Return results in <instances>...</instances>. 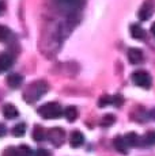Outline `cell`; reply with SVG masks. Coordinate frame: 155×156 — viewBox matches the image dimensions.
<instances>
[{"instance_id":"obj_1","label":"cell","mask_w":155,"mask_h":156,"mask_svg":"<svg viewBox=\"0 0 155 156\" xmlns=\"http://www.w3.org/2000/svg\"><path fill=\"white\" fill-rule=\"evenodd\" d=\"M46 91H48V84L45 80H35L23 92V99L29 102V103H34L40 98H42L46 94Z\"/></svg>"},{"instance_id":"obj_2","label":"cell","mask_w":155,"mask_h":156,"mask_svg":"<svg viewBox=\"0 0 155 156\" xmlns=\"http://www.w3.org/2000/svg\"><path fill=\"white\" fill-rule=\"evenodd\" d=\"M38 114L45 119H57L64 114V110L56 102H48L38 109Z\"/></svg>"},{"instance_id":"obj_3","label":"cell","mask_w":155,"mask_h":156,"mask_svg":"<svg viewBox=\"0 0 155 156\" xmlns=\"http://www.w3.org/2000/svg\"><path fill=\"white\" fill-rule=\"evenodd\" d=\"M55 2L61 12L67 15H74L83 5V0H55Z\"/></svg>"},{"instance_id":"obj_4","label":"cell","mask_w":155,"mask_h":156,"mask_svg":"<svg viewBox=\"0 0 155 156\" xmlns=\"http://www.w3.org/2000/svg\"><path fill=\"white\" fill-rule=\"evenodd\" d=\"M132 82L138 87H142V88L147 90L151 87L153 79H151L150 73H148L147 71H135L132 73Z\"/></svg>"},{"instance_id":"obj_5","label":"cell","mask_w":155,"mask_h":156,"mask_svg":"<svg viewBox=\"0 0 155 156\" xmlns=\"http://www.w3.org/2000/svg\"><path fill=\"white\" fill-rule=\"evenodd\" d=\"M64 139H65V132H64V129H61V128H52L48 132V140L55 147L63 145Z\"/></svg>"},{"instance_id":"obj_6","label":"cell","mask_w":155,"mask_h":156,"mask_svg":"<svg viewBox=\"0 0 155 156\" xmlns=\"http://www.w3.org/2000/svg\"><path fill=\"white\" fill-rule=\"evenodd\" d=\"M7 84H8L10 88H13V90L19 88V87L23 84V76L20 73H16V72L10 73L7 76Z\"/></svg>"},{"instance_id":"obj_7","label":"cell","mask_w":155,"mask_h":156,"mask_svg":"<svg viewBox=\"0 0 155 156\" xmlns=\"http://www.w3.org/2000/svg\"><path fill=\"white\" fill-rule=\"evenodd\" d=\"M113 147H114V149L117 152H120V154H123V155L128 154V144L123 136L114 137V140H113Z\"/></svg>"},{"instance_id":"obj_8","label":"cell","mask_w":155,"mask_h":156,"mask_svg":"<svg viewBox=\"0 0 155 156\" xmlns=\"http://www.w3.org/2000/svg\"><path fill=\"white\" fill-rule=\"evenodd\" d=\"M83 144H85V136H83V133H80L79 130L72 132L70 137V145L72 148H79Z\"/></svg>"},{"instance_id":"obj_9","label":"cell","mask_w":155,"mask_h":156,"mask_svg":"<svg viewBox=\"0 0 155 156\" xmlns=\"http://www.w3.org/2000/svg\"><path fill=\"white\" fill-rule=\"evenodd\" d=\"M153 12H154V10H153V5H151V3H144V4L140 7V10H139V19L140 20H147V19H150L151 16H153Z\"/></svg>"},{"instance_id":"obj_10","label":"cell","mask_w":155,"mask_h":156,"mask_svg":"<svg viewBox=\"0 0 155 156\" xmlns=\"http://www.w3.org/2000/svg\"><path fill=\"white\" fill-rule=\"evenodd\" d=\"M128 60L131 64H139L143 60V52L138 48H131L128 50Z\"/></svg>"},{"instance_id":"obj_11","label":"cell","mask_w":155,"mask_h":156,"mask_svg":"<svg viewBox=\"0 0 155 156\" xmlns=\"http://www.w3.org/2000/svg\"><path fill=\"white\" fill-rule=\"evenodd\" d=\"M3 115H4L7 119H14L19 115V112H18V109L14 106V105L7 103L3 106Z\"/></svg>"},{"instance_id":"obj_12","label":"cell","mask_w":155,"mask_h":156,"mask_svg":"<svg viewBox=\"0 0 155 156\" xmlns=\"http://www.w3.org/2000/svg\"><path fill=\"white\" fill-rule=\"evenodd\" d=\"M14 64V58L11 57V55L8 53H3L0 55V71H7L13 67Z\"/></svg>"},{"instance_id":"obj_13","label":"cell","mask_w":155,"mask_h":156,"mask_svg":"<svg viewBox=\"0 0 155 156\" xmlns=\"http://www.w3.org/2000/svg\"><path fill=\"white\" fill-rule=\"evenodd\" d=\"M131 35H132V38H135V40H143V38L146 37V31L138 23H133V25H131Z\"/></svg>"},{"instance_id":"obj_14","label":"cell","mask_w":155,"mask_h":156,"mask_svg":"<svg viewBox=\"0 0 155 156\" xmlns=\"http://www.w3.org/2000/svg\"><path fill=\"white\" fill-rule=\"evenodd\" d=\"M125 141H127L128 147H136V145H140V143H142V137H139L136 133H133V132H129V133H127L124 136Z\"/></svg>"},{"instance_id":"obj_15","label":"cell","mask_w":155,"mask_h":156,"mask_svg":"<svg viewBox=\"0 0 155 156\" xmlns=\"http://www.w3.org/2000/svg\"><path fill=\"white\" fill-rule=\"evenodd\" d=\"M142 145L144 147H153L155 145V130H150L142 137Z\"/></svg>"},{"instance_id":"obj_16","label":"cell","mask_w":155,"mask_h":156,"mask_svg":"<svg viewBox=\"0 0 155 156\" xmlns=\"http://www.w3.org/2000/svg\"><path fill=\"white\" fill-rule=\"evenodd\" d=\"M44 139H45V130L42 129V126L35 125L34 129H33V140L37 143H41L44 141Z\"/></svg>"},{"instance_id":"obj_17","label":"cell","mask_w":155,"mask_h":156,"mask_svg":"<svg viewBox=\"0 0 155 156\" xmlns=\"http://www.w3.org/2000/svg\"><path fill=\"white\" fill-rule=\"evenodd\" d=\"M64 117L67 118V121L74 122L78 118V109L75 106H68L67 109L64 110Z\"/></svg>"},{"instance_id":"obj_18","label":"cell","mask_w":155,"mask_h":156,"mask_svg":"<svg viewBox=\"0 0 155 156\" xmlns=\"http://www.w3.org/2000/svg\"><path fill=\"white\" fill-rule=\"evenodd\" d=\"M25 133H26V124H23V122H19L13 128V134L15 137H22L25 136Z\"/></svg>"},{"instance_id":"obj_19","label":"cell","mask_w":155,"mask_h":156,"mask_svg":"<svg viewBox=\"0 0 155 156\" xmlns=\"http://www.w3.org/2000/svg\"><path fill=\"white\" fill-rule=\"evenodd\" d=\"M11 35V30L4 25H0V42H4L10 38Z\"/></svg>"},{"instance_id":"obj_20","label":"cell","mask_w":155,"mask_h":156,"mask_svg":"<svg viewBox=\"0 0 155 156\" xmlns=\"http://www.w3.org/2000/svg\"><path fill=\"white\" fill-rule=\"evenodd\" d=\"M116 121V117L113 115V114H106V115L102 117V119H101V126H110V125H113Z\"/></svg>"},{"instance_id":"obj_21","label":"cell","mask_w":155,"mask_h":156,"mask_svg":"<svg viewBox=\"0 0 155 156\" xmlns=\"http://www.w3.org/2000/svg\"><path fill=\"white\" fill-rule=\"evenodd\" d=\"M18 148V156H33V151L29 145H19Z\"/></svg>"},{"instance_id":"obj_22","label":"cell","mask_w":155,"mask_h":156,"mask_svg":"<svg viewBox=\"0 0 155 156\" xmlns=\"http://www.w3.org/2000/svg\"><path fill=\"white\" fill-rule=\"evenodd\" d=\"M109 105H112V97H109V95H102L98 99V106L99 107H106Z\"/></svg>"},{"instance_id":"obj_23","label":"cell","mask_w":155,"mask_h":156,"mask_svg":"<svg viewBox=\"0 0 155 156\" xmlns=\"http://www.w3.org/2000/svg\"><path fill=\"white\" fill-rule=\"evenodd\" d=\"M123 97H121L120 94H117V95H114V97H112V105H114V106H117V107H120L121 105H123Z\"/></svg>"},{"instance_id":"obj_24","label":"cell","mask_w":155,"mask_h":156,"mask_svg":"<svg viewBox=\"0 0 155 156\" xmlns=\"http://www.w3.org/2000/svg\"><path fill=\"white\" fill-rule=\"evenodd\" d=\"M3 156H18V148L16 147H10L4 151Z\"/></svg>"},{"instance_id":"obj_25","label":"cell","mask_w":155,"mask_h":156,"mask_svg":"<svg viewBox=\"0 0 155 156\" xmlns=\"http://www.w3.org/2000/svg\"><path fill=\"white\" fill-rule=\"evenodd\" d=\"M34 156H50V154H49V151H48V149L40 148V149H37V152H35Z\"/></svg>"},{"instance_id":"obj_26","label":"cell","mask_w":155,"mask_h":156,"mask_svg":"<svg viewBox=\"0 0 155 156\" xmlns=\"http://www.w3.org/2000/svg\"><path fill=\"white\" fill-rule=\"evenodd\" d=\"M7 134V128L4 124H0V137H4Z\"/></svg>"},{"instance_id":"obj_27","label":"cell","mask_w":155,"mask_h":156,"mask_svg":"<svg viewBox=\"0 0 155 156\" xmlns=\"http://www.w3.org/2000/svg\"><path fill=\"white\" fill-rule=\"evenodd\" d=\"M147 117H148L150 119H153V121H155V109L150 110V112L147 113Z\"/></svg>"},{"instance_id":"obj_28","label":"cell","mask_w":155,"mask_h":156,"mask_svg":"<svg viewBox=\"0 0 155 156\" xmlns=\"http://www.w3.org/2000/svg\"><path fill=\"white\" fill-rule=\"evenodd\" d=\"M4 11H5V3L3 0H0V15L4 14Z\"/></svg>"},{"instance_id":"obj_29","label":"cell","mask_w":155,"mask_h":156,"mask_svg":"<svg viewBox=\"0 0 155 156\" xmlns=\"http://www.w3.org/2000/svg\"><path fill=\"white\" fill-rule=\"evenodd\" d=\"M151 33H153V35H155V22L153 23V25H151Z\"/></svg>"}]
</instances>
